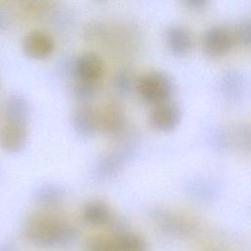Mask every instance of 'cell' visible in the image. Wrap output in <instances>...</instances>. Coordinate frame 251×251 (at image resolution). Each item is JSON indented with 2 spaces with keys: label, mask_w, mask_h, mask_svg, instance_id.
<instances>
[{
  "label": "cell",
  "mask_w": 251,
  "mask_h": 251,
  "mask_svg": "<svg viewBox=\"0 0 251 251\" xmlns=\"http://www.w3.org/2000/svg\"><path fill=\"white\" fill-rule=\"evenodd\" d=\"M136 88L144 101L156 105L169 100L173 91V83L166 74L154 71L140 76Z\"/></svg>",
  "instance_id": "6da1fadb"
},
{
  "label": "cell",
  "mask_w": 251,
  "mask_h": 251,
  "mask_svg": "<svg viewBox=\"0 0 251 251\" xmlns=\"http://www.w3.org/2000/svg\"><path fill=\"white\" fill-rule=\"evenodd\" d=\"M75 73L80 82L96 85L105 73L103 59L94 52H84L75 63Z\"/></svg>",
  "instance_id": "7a4b0ae2"
},
{
  "label": "cell",
  "mask_w": 251,
  "mask_h": 251,
  "mask_svg": "<svg viewBox=\"0 0 251 251\" xmlns=\"http://www.w3.org/2000/svg\"><path fill=\"white\" fill-rule=\"evenodd\" d=\"M27 141L26 122L5 120L0 128V145L8 152L22 150Z\"/></svg>",
  "instance_id": "3957f363"
},
{
  "label": "cell",
  "mask_w": 251,
  "mask_h": 251,
  "mask_svg": "<svg viewBox=\"0 0 251 251\" xmlns=\"http://www.w3.org/2000/svg\"><path fill=\"white\" fill-rule=\"evenodd\" d=\"M149 121L155 129L170 131L180 121V109L175 102L170 100L156 104L149 114Z\"/></svg>",
  "instance_id": "277c9868"
},
{
  "label": "cell",
  "mask_w": 251,
  "mask_h": 251,
  "mask_svg": "<svg viewBox=\"0 0 251 251\" xmlns=\"http://www.w3.org/2000/svg\"><path fill=\"white\" fill-rule=\"evenodd\" d=\"M233 40L234 35L228 29L223 26H213L203 36V48L209 56H223L231 49Z\"/></svg>",
  "instance_id": "5b68a950"
},
{
  "label": "cell",
  "mask_w": 251,
  "mask_h": 251,
  "mask_svg": "<svg viewBox=\"0 0 251 251\" xmlns=\"http://www.w3.org/2000/svg\"><path fill=\"white\" fill-rule=\"evenodd\" d=\"M23 48L25 54L34 59H45L55 50L53 36L44 30H31L24 38Z\"/></svg>",
  "instance_id": "8992f818"
},
{
  "label": "cell",
  "mask_w": 251,
  "mask_h": 251,
  "mask_svg": "<svg viewBox=\"0 0 251 251\" xmlns=\"http://www.w3.org/2000/svg\"><path fill=\"white\" fill-rule=\"evenodd\" d=\"M73 125L77 133L89 136L98 127V113L87 104L79 105L74 112Z\"/></svg>",
  "instance_id": "52a82bcc"
},
{
  "label": "cell",
  "mask_w": 251,
  "mask_h": 251,
  "mask_svg": "<svg viewBox=\"0 0 251 251\" xmlns=\"http://www.w3.org/2000/svg\"><path fill=\"white\" fill-rule=\"evenodd\" d=\"M165 39L169 50L175 55H185L191 48V36L189 32L181 26H170L166 30Z\"/></svg>",
  "instance_id": "ba28073f"
},
{
  "label": "cell",
  "mask_w": 251,
  "mask_h": 251,
  "mask_svg": "<svg viewBox=\"0 0 251 251\" xmlns=\"http://www.w3.org/2000/svg\"><path fill=\"white\" fill-rule=\"evenodd\" d=\"M125 125L123 111L116 105H107L98 113V126H100L106 132L114 134L119 132Z\"/></svg>",
  "instance_id": "9c48e42d"
},
{
  "label": "cell",
  "mask_w": 251,
  "mask_h": 251,
  "mask_svg": "<svg viewBox=\"0 0 251 251\" xmlns=\"http://www.w3.org/2000/svg\"><path fill=\"white\" fill-rule=\"evenodd\" d=\"M5 120H17L26 122L28 117V105L26 101L19 95H11L4 107Z\"/></svg>",
  "instance_id": "30bf717a"
},
{
  "label": "cell",
  "mask_w": 251,
  "mask_h": 251,
  "mask_svg": "<svg viewBox=\"0 0 251 251\" xmlns=\"http://www.w3.org/2000/svg\"><path fill=\"white\" fill-rule=\"evenodd\" d=\"M243 82L237 73L229 72L222 77L221 89L223 94L226 95L227 99L235 100L241 94Z\"/></svg>",
  "instance_id": "8fae6325"
},
{
  "label": "cell",
  "mask_w": 251,
  "mask_h": 251,
  "mask_svg": "<svg viewBox=\"0 0 251 251\" xmlns=\"http://www.w3.org/2000/svg\"><path fill=\"white\" fill-rule=\"evenodd\" d=\"M85 216L94 222H99L105 220L108 216V210L105 204L101 202H92L90 203L85 210Z\"/></svg>",
  "instance_id": "7c38bea8"
},
{
  "label": "cell",
  "mask_w": 251,
  "mask_h": 251,
  "mask_svg": "<svg viewBox=\"0 0 251 251\" xmlns=\"http://www.w3.org/2000/svg\"><path fill=\"white\" fill-rule=\"evenodd\" d=\"M235 37L241 44L251 46V22L239 24L235 29Z\"/></svg>",
  "instance_id": "4fadbf2b"
},
{
  "label": "cell",
  "mask_w": 251,
  "mask_h": 251,
  "mask_svg": "<svg viewBox=\"0 0 251 251\" xmlns=\"http://www.w3.org/2000/svg\"><path fill=\"white\" fill-rule=\"evenodd\" d=\"M191 189L193 191V194L196 195L197 198H202V199L210 196V192H212L211 187L208 186L207 184L203 185V183H196V185H193Z\"/></svg>",
  "instance_id": "5bb4252c"
},
{
  "label": "cell",
  "mask_w": 251,
  "mask_h": 251,
  "mask_svg": "<svg viewBox=\"0 0 251 251\" xmlns=\"http://www.w3.org/2000/svg\"><path fill=\"white\" fill-rule=\"evenodd\" d=\"M184 3L187 7H189V9H193V10L203 9L208 4V2L203 1V0H191V1H186Z\"/></svg>",
  "instance_id": "9a60e30c"
}]
</instances>
